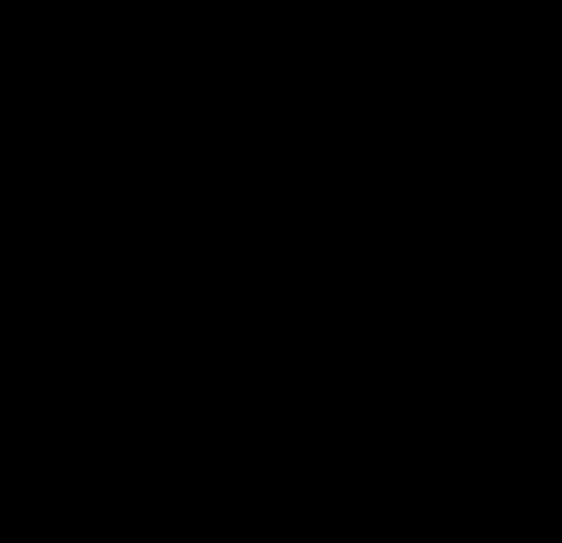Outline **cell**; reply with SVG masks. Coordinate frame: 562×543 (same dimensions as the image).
Wrapping results in <instances>:
<instances>
[]
</instances>
